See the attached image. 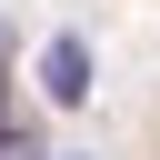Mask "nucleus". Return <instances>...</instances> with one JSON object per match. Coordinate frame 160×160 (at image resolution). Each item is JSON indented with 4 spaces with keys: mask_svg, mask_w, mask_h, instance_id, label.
<instances>
[{
    "mask_svg": "<svg viewBox=\"0 0 160 160\" xmlns=\"http://www.w3.org/2000/svg\"><path fill=\"white\" fill-rule=\"evenodd\" d=\"M40 90L70 110V100H90V50L80 40H50V60H40Z\"/></svg>",
    "mask_w": 160,
    "mask_h": 160,
    "instance_id": "obj_1",
    "label": "nucleus"
}]
</instances>
